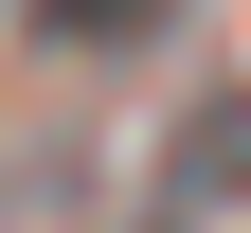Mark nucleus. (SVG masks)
<instances>
[{
  "instance_id": "f257e3e1",
  "label": "nucleus",
  "mask_w": 251,
  "mask_h": 233,
  "mask_svg": "<svg viewBox=\"0 0 251 233\" xmlns=\"http://www.w3.org/2000/svg\"><path fill=\"white\" fill-rule=\"evenodd\" d=\"M144 18H162V0H54L36 36H72V54H90V36H144Z\"/></svg>"
}]
</instances>
